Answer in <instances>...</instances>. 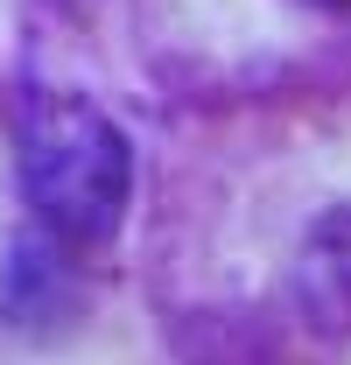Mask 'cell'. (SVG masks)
Listing matches in <instances>:
<instances>
[{
	"instance_id": "2",
	"label": "cell",
	"mask_w": 351,
	"mask_h": 365,
	"mask_svg": "<svg viewBox=\"0 0 351 365\" xmlns=\"http://www.w3.org/2000/svg\"><path fill=\"white\" fill-rule=\"evenodd\" d=\"M288 302L316 337H351V204H330L295 246Z\"/></svg>"
},
{
	"instance_id": "1",
	"label": "cell",
	"mask_w": 351,
	"mask_h": 365,
	"mask_svg": "<svg viewBox=\"0 0 351 365\" xmlns=\"http://www.w3.org/2000/svg\"><path fill=\"white\" fill-rule=\"evenodd\" d=\"M14 169L36 225L63 246L113 239L133 197V148L127 134L71 91H29L14 113Z\"/></svg>"
}]
</instances>
